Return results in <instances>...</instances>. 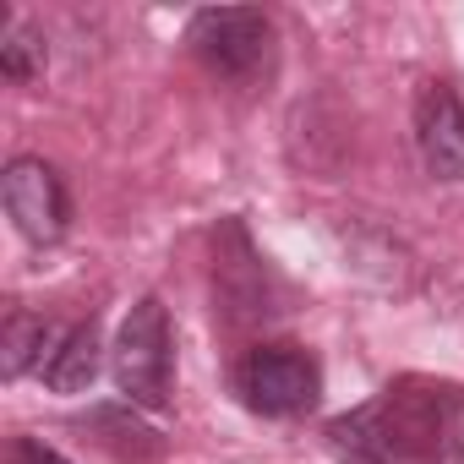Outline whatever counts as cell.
Here are the masks:
<instances>
[{
	"label": "cell",
	"instance_id": "1",
	"mask_svg": "<svg viewBox=\"0 0 464 464\" xmlns=\"http://www.w3.org/2000/svg\"><path fill=\"white\" fill-rule=\"evenodd\" d=\"M339 464H464V388L404 372L323 426Z\"/></svg>",
	"mask_w": 464,
	"mask_h": 464
},
{
	"label": "cell",
	"instance_id": "2",
	"mask_svg": "<svg viewBox=\"0 0 464 464\" xmlns=\"http://www.w3.org/2000/svg\"><path fill=\"white\" fill-rule=\"evenodd\" d=\"M186 44L208 66V77L229 88H252L274 72V23L257 6H202L186 23Z\"/></svg>",
	"mask_w": 464,
	"mask_h": 464
},
{
	"label": "cell",
	"instance_id": "3",
	"mask_svg": "<svg viewBox=\"0 0 464 464\" xmlns=\"http://www.w3.org/2000/svg\"><path fill=\"white\" fill-rule=\"evenodd\" d=\"M110 372L115 388L126 393V404L137 410H164L175 393V334H169V312L159 295H142L110 350Z\"/></svg>",
	"mask_w": 464,
	"mask_h": 464
},
{
	"label": "cell",
	"instance_id": "4",
	"mask_svg": "<svg viewBox=\"0 0 464 464\" xmlns=\"http://www.w3.org/2000/svg\"><path fill=\"white\" fill-rule=\"evenodd\" d=\"M236 393L252 415L295 420L323 399V366L306 344H257L236 366Z\"/></svg>",
	"mask_w": 464,
	"mask_h": 464
},
{
	"label": "cell",
	"instance_id": "5",
	"mask_svg": "<svg viewBox=\"0 0 464 464\" xmlns=\"http://www.w3.org/2000/svg\"><path fill=\"white\" fill-rule=\"evenodd\" d=\"M0 202H6V218L17 224V236L34 246H55L72 229V191L61 169L39 153H17L0 169Z\"/></svg>",
	"mask_w": 464,
	"mask_h": 464
},
{
	"label": "cell",
	"instance_id": "6",
	"mask_svg": "<svg viewBox=\"0 0 464 464\" xmlns=\"http://www.w3.org/2000/svg\"><path fill=\"white\" fill-rule=\"evenodd\" d=\"M415 153L431 180H464V99L448 82L415 93Z\"/></svg>",
	"mask_w": 464,
	"mask_h": 464
},
{
	"label": "cell",
	"instance_id": "7",
	"mask_svg": "<svg viewBox=\"0 0 464 464\" xmlns=\"http://www.w3.org/2000/svg\"><path fill=\"white\" fill-rule=\"evenodd\" d=\"M39 377L55 393H88L93 377H99V328L93 323H61Z\"/></svg>",
	"mask_w": 464,
	"mask_h": 464
},
{
	"label": "cell",
	"instance_id": "8",
	"mask_svg": "<svg viewBox=\"0 0 464 464\" xmlns=\"http://www.w3.org/2000/svg\"><path fill=\"white\" fill-rule=\"evenodd\" d=\"M55 328L61 323H50L39 312H23V306L6 317V334H0V372H6V382H17V377H28V372L44 366Z\"/></svg>",
	"mask_w": 464,
	"mask_h": 464
},
{
	"label": "cell",
	"instance_id": "9",
	"mask_svg": "<svg viewBox=\"0 0 464 464\" xmlns=\"http://www.w3.org/2000/svg\"><path fill=\"white\" fill-rule=\"evenodd\" d=\"M44 66H50L44 34L28 17H6V34H0V72H6V82H34L44 77Z\"/></svg>",
	"mask_w": 464,
	"mask_h": 464
},
{
	"label": "cell",
	"instance_id": "10",
	"mask_svg": "<svg viewBox=\"0 0 464 464\" xmlns=\"http://www.w3.org/2000/svg\"><path fill=\"white\" fill-rule=\"evenodd\" d=\"M6 464H72V459H66L61 448H50L44 437H12Z\"/></svg>",
	"mask_w": 464,
	"mask_h": 464
}]
</instances>
